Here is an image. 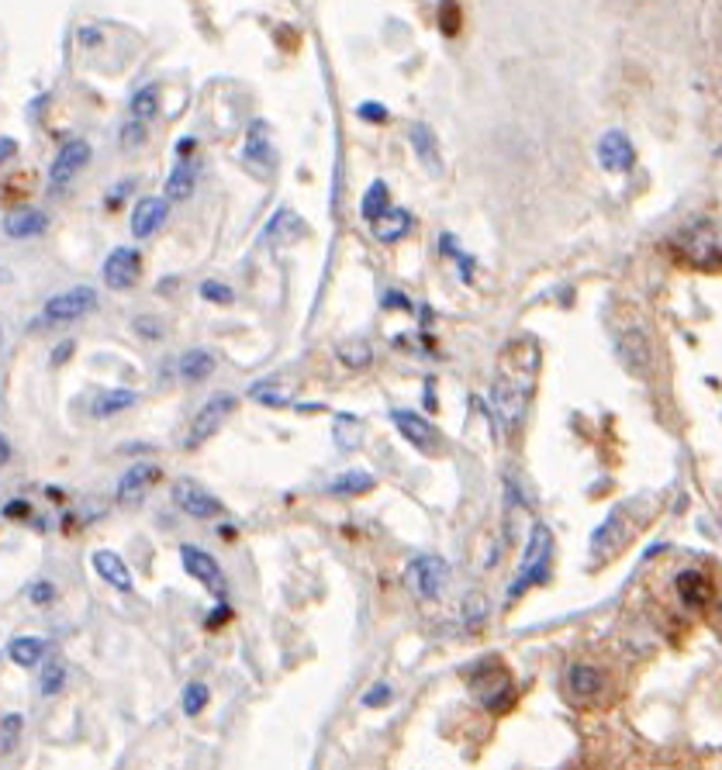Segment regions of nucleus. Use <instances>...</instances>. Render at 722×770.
Returning a JSON list of instances; mask_svg holds the SVG:
<instances>
[{
  "label": "nucleus",
  "instance_id": "nucleus-39",
  "mask_svg": "<svg viewBox=\"0 0 722 770\" xmlns=\"http://www.w3.org/2000/svg\"><path fill=\"white\" fill-rule=\"evenodd\" d=\"M250 394L256 397V401L270 405V408H281V405H287V397H283L281 391H270V384H256V387H250Z\"/></svg>",
  "mask_w": 722,
  "mask_h": 770
},
{
  "label": "nucleus",
  "instance_id": "nucleus-41",
  "mask_svg": "<svg viewBox=\"0 0 722 770\" xmlns=\"http://www.w3.org/2000/svg\"><path fill=\"white\" fill-rule=\"evenodd\" d=\"M28 597H32L35 605H48V601H56V587L48 581H35L32 587H28Z\"/></svg>",
  "mask_w": 722,
  "mask_h": 770
},
{
  "label": "nucleus",
  "instance_id": "nucleus-37",
  "mask_svg": "<svg viewBox=\"0 0 722 770\" xmlns=\"http://www.w3.org/2000/svg\"><path fill=\"white\" fill-rule=\"evenodd\" d=\"M391 698H394L391 684H388V680H377L370 691L363 694V708H384V705H391Z\"/></svg>",
  "mask_w": 722,
  "mask_h": 770
},
{
  "label": "nucleus",
  "instance_id": "nucleus-22",
  "mask_svg": "<svg viewBox=\"0 0 722 770\" xmlns=\"http://www.w3.org/2000/svg\"><path fill=\"white\" fill-rule=\"evenodd\" d=\"M411 149H415V156H419V163H422L429 174H440V166H442L440 139L432 135V128H429V125H415V128H411Z\"/></svg>",
  "mask_w": 722,
  "mask_h": 770
},
{
  "label": "nucleus",
  "instance_id": "nucleus-48",
  "mask_svg": "<svg viewBox=\"0 0 722 770\" xmlns=\"http://www.w3.org/2000/svg\"><path fill=\"white\" fill-rule=\"evenodd\" d=\"M719 612H722V605H719Z\"/></svg>",
  "mask_w": 722,
  "mask_h": 770
},
{
  "label": "nucleus",
  "instance_id": "nucleus-7",
  "mask_svg": "<svg viewBox=\"0 0 722 770\" xmlns=\"http://www.w3.org/2000/svg\"><path fill=\"white\" fill-rule=\"evenodd\" d=\"M615 353H619V360L626 363L632 374H640V377H650V370H653V363H657L653 343H650L646 329H640V325H622V329L615 332Z\"/></svg>",
  "mask_w": 722,
  "mask_h": 770
},
{
  "label": "nucleus",
  "instance_id": "nucleus-18",
  "mask_svg": "<svg viewBox=\"0 0 722 770\" xmlns=\"http://www.w3.org/2000/svg\"><path fill=\"white\" fill-rule=\"evenodd\" d=\"M156 480H159V467H156V463H135V467L122 473V480H118V501H122V504L139 501L142 494L153 488Z\"/></svg>",
  "mask_w": 722,
  "mask_h": 770
},
{
  "label": "nucleus",
  "instance_id": "nucleus-16",
  "mask_svg": "<svg viewBox=\"0 0 722 770\" xmlns=\"http://www.w3.org/2000/svg\"><path fill=\"white\" fill-rule=\"evenodd\" d=\"M246 163H250L252 170H260L263 176H270V170H273V163H277V153H273V142H270V128L267 121H256V125L250 128V139H246Z\"/></svg>",
  "mask_w": 722,
  "mask_h": 770
},
{
  "label": "nucleus",
  "instance_id": "nucleus-17",
  "mask_svg": "<svg viewBox=\"0 0 722 770\" xmlns=\"http://www.w3.org/2000/svg\"><path fill=\"white\" fill-rule=\"evenodd\" d=\"M166 221V197H142L135 211H132V236L149 238L156 236Z\"/></svg>",
  "mask_w": 722,
  "mask_h": 770
},
{
  "label": "nucleus",
  "instance_id": "nucleus-45",
  "mask_svg": "<svg viewBox=\"0 0 722 770\" xmlns=\"http://www.w3.org/2000/svg\"><path fill=\"white\" fill-rule=\"evenodd\" d=\"M69 353H73V343H63V346H56V349H52V363H63Z\"/></svg>",
  "mask_w": 722,
  "mask_h": 770
},
{
  "label": "nucleus",
  "instance_id": "nucleus-10",
  "mask_svg": "<svg viewBox=\"0 0 722 770\" xmlns=\"http://www.w3.org/2000/svg\"><path fill=\"white\" fill-rule=\"evenodd\" d=\"M674 595L685 608H691V612H706L708 605L716 601V581L708 577L706 570L688 566V570H681L674 577Z\"/></svg>",
  "mask_w": 722,
  "mask_h": 770
},
{
  "label": "nucleus",
  "instance_id": "nucleus-40",
  "mask_svg": "<svg viewBox=\"0 0 722 770\" xmlns=\"http://www.w3.org/2000/svg\"><path fill=\"white\" fill-rule=\"evenodd\" d=\"M135 332L156 343V339H163V322H159V318H153V315H142V318H135Z\"/></svg>",
  "mask_w": 722,
  "mask_h": 770
},
{
  "label": "nucleus",
  "instance_id": "nucleus-25",
  "mask_svg": "<svg viewBox=\"0 0 722 770\" xmlns=\"http://www.w3.org/2000/svg\"><path fill=\"white\" fill-rule=\"evenodd\" d=\"M374 236L380 238V242H398V238H405L411 232V215L409 211H401V207H391L384 218H377L374 225Z\"/></svg>",
  "mask_w": 722,
  "mask_h": 770
},
{
  "label": "nucleus",
  "instance_id": "nucleus-36",
  "mask_svg": "<svg viewBox=\"0 0 722 770\" xmlns=\"http://www.w3.org/2000/svg\"><path fill=\"white\" fill-rule=\"evenodd\" d=\"M440 25L446 35H456L460 32V25H463V17H460V4L456 0H442L440 7Z\"/></svg>",
  "mask_w": 722,
  "mask_h": 770
},
{
  "label": "nucleus",
  "instance_id": "nucleus-4",
  "mask_svg": "<svg viewBox=\"0 0 722 770\" xmlns=\"http://www.w3.org/2000/svg\"><path fill=\"white\" fill-rule=\"evenodd\" d=\"M564 691L578 708H595L601 701H609L612 694V677L605 667H598L591 660H574L564 674Z\"/></svg>",
  "mask_w": 722,
  "mask_h": 770
},
{
  "label": "nucleus",
  "instance_id": "nucleus-47",
  "mask_svg": "<svg viewBox=\"0 0 722 770\" xmlns=\"http://www.w3.org/2000/svg\"><path fill=\"white\" fill-rule=\"evenodd\" d=\"M7 459H11V446H7V439H4V436H0V467H4V463H7Z\"/></svg>",
  "mask_w": 722,
  "mask_h": 770
},
{
  "label": "nucleus",
  "instance_id": "nucleus-35",
  "mask_svg": "<svg viewBox=\"0 0 722 770\" xmlns=\"http://www.w3.org/2000/svg\"><path fill=\"white\" fill-rule=\"evenodd\" d=\"M142 142H145V121H139V118L125 121V125H122V149L132 153V149H139Z\"/></svg>",
  "mask_w": 722,
  "mask_h": 770
},
{
  "label": "nucleus",
  "instance_id": "nucleus-6",
  "mask_svg": "<svg viewBox=\"0 0 722 770\" xmlns=\"http://www.w3.org/2000/svg\"><path fill=\"white\" fill-rule=\"evenodd\" d=\"M97 308V290L94 287H69L63 294L46 301L42 308V325H66V322H77V318L90 315Z\"/></svg>",
  "mask_w": 722,
  "mask_h": 770
},
{
  "label": "nucleus",
  "instance_id": "nucleus-34",
  "mask_svg": "<svg viewBox=\"0 0 722 770\" xmlns=\"http://www.w3.org/2000/svg\"><path fill=\"white\" fill-rule=\"evenodd\" d=\"M205 708H207V688L201 684V680H194V684L184 688V715L197 719Z\"/></svg>",
  "mask_w": 722,
  "mask_h": 770
},
{
  "label": "nucleus",
  "instance_id": "nucleus-3",
  "mask_svg": "<svg viewBox=\"0 0 722 770\" xmlns=\"http://www.w3.org/2000/svg\"><path fill=\"white\" fill-rule=\"evenodd\" d=\"M550 574H553V533L547 525H533L529 546H526V556L518 564L515 581L508 587V597H518L526 587H533V584L550 581Z\"/></svg>",
  "mask_w": 722,
  "mask_h": 770
},
{
  "label": "nucleus",
  "instance_id": "nucleus-27",
  "mask_svg": "<svg viewBox=\"0 0 722 770\" xmlns=\"http://www.w3.org/2000/svg\"><path fill=\"white\" fill-rule=\"evenodd\" d=\"M391 211V194H388V184L384 180H374L370 184V190L363 194V201H360V215H363V221H374L377 218H384Z\"/></svg>",
  "mask_w": 722,
  "mask_h": 770
},
{
  "label": "nucleus",
  "instance_id": "nucleus-31",
  "mask_svg": "<svg viewBox=\"0 0 722 770\" xmlns=\"http://www.w3.org/2000/svg\"><path fill=\"white\" fill-rule=\"evenodd\" d=\"M156 111H159V87L156 83H145V87L135 90V97H132V118L149 121Z\"/></svg>",
  "mask_w": 722,
  "mask_h": 770
},
{
  "label": "nucleus",
  "instance_id": "nucleus-21",
  "mask_svg": "<svg viewBox=\"0 0 722 770\" xmlns=\"http://www.w3.org/2000/svg\"><path fill=\"white\" fill-rule=\"evenodd\" d=\"M132 405H139V394L128 391V387H114V391H101L90 401V415L94 418H111V415H122Z\"/></svg>",
  "mask_w": 722,
  "mask_h": 770
},
{
  "label": "nucleus",
  "instance_id": "nucleus-30",
  "mask_svg": "<svg viewBox=\"0 0 722 770\" xmlns=\"http://www.w3.org/2000/svg\"><path fill=\"white\" fill-rule=\"evenodd\" d=\"M301 236H304V221L294 211H277L267 228V238H281V242H291V238H301Z\"/></svg>",
  "mask_w": 722,
  "mask_h": 770
},
{
  "label": "nucleus",
  "instance_id": "nucleus-11",
  "mask_svg": "<svg viewBox=\"0 0 722 770\" xmlns=\"http://www.w3.org/2000/svg\"><path fill=\"white\" fill-rule=\"evenodd\" d=\"M232 411H236V397H232V394H215V397L207 401L205 408L197 411L194 425H190V432H187V446H190V449L211 439V436L218 432L221 425H225V418H228Z\"/></svg>",
  "mask_w": 722,
  "mask_h": 770
},
{
  "label": "nucleus",
  "instance_id": "nucleus-46",
  "mask_svg": "<svg viewBox=\"0 0 722 770\" xmlns=\"http://www.w3.org/2000/svg\"><path fill=\"white\" fill-rule=\"evenodd\" d=\"M25 512H28V504L25 501H15V504H7V508H4V515H11V519H15V515H25Z\"/></svg>",
  "mask_w": 722,
  "mask_h": 770
},
{
  "label": "nucleus",
  "instance_id": "nucleus-43",
  "mask_svg": "<svg viewBox=\"0 0 722 770\" xmlns=\"http://www.w3.org/2000/svg\"><path fill=\"white\" fill-rule=\"evenodd\" d=\"M467 618H477V622H481V618H484V597L481 595H473V597H467Z\"/></svg>",
  "mask_w": 722,
  "mask_h": 770
},
{
  "label": "nucleus",
  "instance_id": "nucleus-19",
  "mask_svg": "<svg viewBox=\"0 0 722 770\" xmlns=\"http://www.w3.org/2000/svg\"><path fill=\"white\" fill-rule=\"evenodd\" d=\"M94 570L101 574V581H108L111 587H118V591H132V587H135V581H132V570H128V564L118 556V553L97 550L94 553Z\"/></svg>",
  "mask_w": 722,
  "mask_h": 770
},
{
  "label": "nucleus",
  "instance_id": "nucleus-5",
  "mask_svg": "<svg viewBox=\"0 0 722 770\" xmlns=\"http://www.w3.org/2000/svg\"><path fill=\"white\" fill-rule=\"evenodd\" d=\"M405 584L419 601H436L450 584V564L440 553H422L405 566Z\"/></svg>",
  "mask_w": 722,
  "mask_h": 770
},
{
  "label": "nucleus",
  "instance_id": "nucleus-15",
  "mask_svg": "<svg viewBox=\"0 0 722 770\" xmlns=\"http://www.w3.org/2000/svg\"><path fill=\"white\" fill-rule=\"evenodd\" d=\"M598 163L601 170L609 174H629L632 163H636V149L632 142L626 139V132H605L601 142H598Z\"/></svg>",
  "mask_w": 722,
  "mask_h": 770
},
{
  "label": "nucleus",
  "instance_id": "nucleus-44",
  "mask_svg": "<svg viewBox=\"0 0 722 770\" xmlns=\"http://www.w3.org/2000/svg\"><path fill=\"white\" fill-rule=\"evenodd\" d=\"M15 153H17L15 139H0V163H4V159H11Z\"/></svg>",
  "mask_w": 722,
  "mask_h": 770
},
{
  "label": "nucleus",
  "instance_id": "nucleus-12",
  "mask_svg": "<svg viewBox=\"0 0 722 770\" xmlns=\"http://www.w3.org/2000/svg\"><path fill=\"white\" fill-rule=\"evenodd\" d=\"M180 564H184V570H187L190 577H197L211 595L225 601V574H221L218 560H215L211 553L187 543V546H180Z\"/></svg>",
  "mask_w": 722,
  "mask_h": 770
},
{
  "label": "nucleus",
  "instance_id": "nucleus-38",
  "mask_svg": "<svg viewBox=\"0 0 722 770\" xmlns=\"http://www.w3.org/2000/svg\"><path fill=\"white\" fill-rule=\"evenodd\" d=\"M201 298L215 301V304H228L232 301V287H225L218 280H205L201 283Z\"/></svg>",
  "mask_w": 722,
  "mask_h": 770
},
{
  "label": "nucleus",
  "instance_id": "nucleus-9",
  "mask_svg": "<svg viewBox=\"0 0 722 770\" xmlns=\"http://www.w3.org/2000/svg\"><path fill=\"white\" fill-rule=\"evenodd\" d=\"M173 501H176V508L180 512H187L190 519H218L221 515V501L211 494L207 488H201L197 480H190V477H180L176 484H173Z\"/></svg>",
  "mask_w": 722,
  "mask_h": 770
},
{
  "label": "nucleus",
  "instance_id": "nucleus-14",
  "mask_svg": "<svg viewBox=\"0 0 722 770\" xmlns=\"http://www.w3.org/2000/svg\"><path fill=\"white\" fill-rule=\"evenodd\" d=\"M142 277V252L132 249V246H118L104 259V283L114 287V290H128L135 287Z\"/></svg>",
  "mask_w": 722,
  "mask_h": 770
},
{
  "label": "nucleus",
  "instance_id": "nucleus-1",
  "mask_svg": "<svg viewBox=\"0 0 722 770\" xmlns=\"http://www.w3.org/2000/svg\"><path fill=\"white\" fill-rule=\"evenodd\" d=\"M536 370H539V353H536V343H529V339L512 343L502 353L498 377L491 384V408H494V418H498L504 432H515L522 418H526V405L533 397Z\"/></svg>",
  "mask_w": 722,
  "mask_h": 770
},
{
  "label": "nucleus",
  "instance_id": "nucleus-20",
  "mask_svg": "<svg viewBox=\"0 0 722 770\" xmlns=\"http://www.w3.org/2000/svg\"><path fill=\"white\" fill-rule=\"evenodd\" d=\"M194 184H197V163L180 159L170 170V176H166L163 194H166V201H187L190 194H194Z\"/></svg>",
  "mask_w": 722,
  "mask_h": 770
},
{
  "label": "nucleus",
  "instance_id": "nucleus-8",
  "mask_svg": "<svg viewBox=\"0 0 722 770\" xmlns=\"http://www.w3.org/2000/svg\"><path fill=\"white\" fill-rule=\"evenodd\" d=\"M391 422L398 425V432H401V436H405V439H409L415 449H422V453H429V456H440L442 453L440 428L429 422L425 415H419V411L398 408V411H391Z\"/></svg>",
  "mask_w": 722,
  "mask_h": 770
},
{
  "label": "nucleus",
  "instance_id": "nucleus-28",
  "mask_svg": "<svg viewBox=\"0 0 722 770\" xmlns=\"http://www.w3.org/2000/svg\"><path fill=\"white\" fill-rule=\"evenodd\" d=\"M335 356L349 370H366L374 363V349H370V343H363V339H345V343L335 346Z\"/></svg>",
  "mask_w": 722,
  "mask_h": 770
},
{
  "label": "nucleus",
  "instance_id": "nucleus-13",
  "mask_svg": "<svg viewBox=\"0 0 722 770\" xmlns=\"http://www.w3.org/2000/svg\"><path fill=\"white\" fill-rule=\"evenodd\" d=\"M90 156H94L90 142L69 139L63 149H59V156H56V163H52V170H48V184H52V187H66V184H73V180L80 176V170L90 163Z\"/></svg>",
  "mask_w": 722,
  "mask_h": 770
},
{
  "label": "nucleus",
  "instance_id": "nucleus-26",
  "mask_svg": "<svg viewBox=\"0 0 722 770\" xmlns=\"http://www.w3.org/2000/svg\"><path fill=\"white\" fill-rule=\"evenodd\" d=\"M366 490H374V477L363 470H345L329 484L332 498H360Z\"/></svg>",
  "mask_w": 722,
  "mask_h": 770
},
{
  "label": "nucleus",
  "instance_id": "nucleus-32",
  "mask_svg": "<svg viewBox=\"0 0 722 770\" xmlns=\"http://www.w3.org/2000/svg\"><path fill=\"white\" fill-rule=\"evenodd\" d=\"M66 684V667L63 660H48L46 667H42V680H38V688H42V694L46 698H52V694H59Z\"/></svg>",
  "mask_w": 722,
  "mask_h": 770
},
{
  "label": "nucleus",
  "instance_id": "nucleus-33",
  "mask_svg": "<svg viewBox=\"0 0 722 770\" xmlns=\"http://www.w3.org/2000/svg\"><path fill=\"white\" fill-rule=\"evenodd\" d=\"M21 729H25V719L17 712L4 715V723H0V754H11L15 750L17 739H21Z\"/></svg>",
  "mask_w": 722,
  "mask_h": 770
},
{
  "label": "nucleus",
  "instance_id": "nucleus-23",
  "mask_svg": "<svg viewBox=\"0 0 722 770\" xmlns=\"http://www.w3.org/2000/svg\"><path fill=\"white\" fill-rule=\"evenodd\" d=\"M176 366H180V380H184V384H201V380H207L215 374V353H207V349H190V353H184V356L176 360Z\"/></svg>",
  "mask_w": 722,
  "mask_h": 770
},
{
  "label": "nucleus",
  "instance_id": "nucleus-42",
  "mask_svg": "<svg viewBox=\"0 0 722 770\" xmlns=\"http://www.w3.org/2000/svg\"><path fill=\"white\" fill-rule=\"evenodd\" d=\"M356 114H360V118H366V121H388V111L380 108V104H374V100H366V104H360V108H356Z\"/></svg>",
  "mask_w": 722,
  "mask_h": 770
},
{
  "label": "nucleus",
  "instance_id": "nucleus-29",
  "mask_svg": "<svg viewBox=\"0 0 722 770\" xmlns=\"http://www.w3.org/2000/svg\"><path fill=\"white\" fill-rule=\"evenodd\" d=\"M7 653H11V660H15L17 667H32V663L42 660V653H46V639H35V636H17V639H11Z\"/></svg>",
  "mask_w": 722,
  "mask_h": 770
},
{
  "label": "nucleus",
  "instance_id": "nucleus-2",
  "mask_svg": "<svg viewBox=\"0 0 722 770\" xmlns=\"http://www.w3.org/2000/svg\"><path fill=\"white\" fill-rule=\"evenodd\" d=\"M471 691L491 715H504L515 705V680L508 674V667L502 660H481L471 674Z\"/></svg>",
  "mask_w": 722,
  "mask_h": 770
},
{
  "label": "nucleus",
  "instance_id": "nucleus-24",
  "mask_svg": "<svg viewBox=\"0 0 722 770\" xmlns=\"http://www.w3.org/2000/svg\"><path fill=\"white\" fill-rule=\"evenodd\" d=\"M48 228V215L46 211H32V207H25V211H17V215H11V218L4 221V232L11 238H35L42 236Z\"/></svg>",
  "mask_w": 722,
  "mask_h": 770
}]
</instances>
